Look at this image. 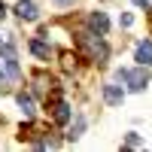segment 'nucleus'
Here are the masks:
<instances>
[{
	"mask_svg": "<svg viewBox=\"0 0 152 152\" xmlns=\"http://www.w3.org/2000/svg\"><path fill=\"white\" fill-rule=\"evenodd\" d=\"M116 76H119V82H128L131 91H143L146 82H149V73H146L143 64H140V70H119Z\"/></svg>",
	"mask_w": 152,
	"mask_h": 152,
	"instance_id": "f03ea898",
	"label": "nucleus"
},
{
	"mask_svg": "<svg viewBox=\"0 0 152 152\" xmlns=\"http://www.w3.org/2000/svg\"><path fill=\"white\" fill-rule=\"evenodd\" d=\"M82 128H85V119L79 116V119H76V125L70 128V134H67V137H70V140H76V137H79V131H82Z\"/></svg>",
	"mask_w": 152,
	"mask_h": 152,
	"instance_id": "9b49d317",
	"label": "nucleus"
},
{
	"mask_svg": "<svg viewBox=\"0 0 152 152\" xmlns=\"http://www.w3.org/2000/svg\"><path fill=\"white\" fill-rule=\"evenodd\" d=\"M58 6H73V0H55Z\"/></svg>",
	"mask_w": 152,
	"mask_h": 152,
	"instance_id": "2eb2a0df",
	"label": "nucleus"
},
{
	"mask_svg": "<svg viewBox=\"0 0 152 152\" xmlns=\"http://www.w3.org/2000/svg\"><path fill=\"white\" fill-rule=\"evenodd\" d=\"M3 18H6V6L0 3V21H3Z\"/></svg>",
	"mask_w": 152,
	"mask_h": 152,
	"instance_id": "dca6fc26",
	"label": "nucleus"
},
{
	"mask_svg": "<svg viewBox=\"0 0 152 152\" xmlns=\"http://www.w3.org/2000/svg\"><path fill=\"white\" fill-rule=\"evenodd\" d=\"M134 3H137V6H149V9H152V0H134Z\"/></svg>",
	"mask_w": 152,
	"mask_h": 152,
	"instance_id": "4468645a",
	"label": "nucleus"
},
{
	"mask_svg": "<svg viewBox=\"0 0 152 152\" xmlns=\"http://www.w3.org/2000/svg\"><path fill=\"white\" fill-rule=\"evenodd\" d=\"M18 107H21L24 116H34V113H37V110H34V97H31V94H24V91L18 94Z\"/></svg>",
	"mask_w": 152,
	"mask_h": 152,
	"instance_id": "1a4fd4ad",
	"label": "nucleus"
},
{
	"mask_svg": "<svg viewBox=\"0 0 152 152\" xmlns=\"http://www.w3.org/2000/svg\"><path fill=\"white\" fill-rule=\"evenodd\" d=\"M104 100H107L110 107H119L122 100H125V91H122L119 85H104Z\"/></svg>",
	"mask_w": 152,
	"mask_h": 152,
	"instance_id": "423d86ee",
	"label": "nucleus"
},
{
	"mask_svg": "<svg viewBox=\"0 0 152 152\" xmlns=\"http://www.w3.org/2000/svg\"><path fill=\"white\" fill-rule=\"evenodd\" d=\"M88 28H91L94 34L104 37V34L110 31V18H107V12H91V15H88Z\"/></svg>",
	"mask_w": 152,
	"mask_h": 152,
	"instance_id": "20e7f679",
	"label": "nucleus"
},
{
	"mask_svg": "<svg viewBox=\"0 0 152 152\" xmlns=\"http://www.w3.org/2000/svg\"><path fill=\"white\" fill-rule=\"evenodd\" d=\"M137 61H140L143 67H152V43L149 40L137 43Z\"/></svg>",
	"mask_w": 152,
	"mask_h": 152,
	"instance_id": "0eeeda50",
	"label": "nucleus"
},
{
	"mask_svg": "<svg viewBox=\"0 0 152 152\" xmlns=\"http://www.w3.org/2000/svg\"><path fill=\"white\" fill-rule=\"evenodd\" d=\"M131 24H134V15H128V12H125V15H122V28H131Z\"/></svg>",
	"mask_w": 152,
	"mask_h": 152,
	"instance_id": "f8f14e48",
	"label": "nucleus"
},
{
	"mask_svg": "<svg viewBox=\"0 0 152 152\" xmlns=\"http://www.w3.org/2000/svg\"><path fill=\"white\" fill-rule=\"evenodd\" d=\"M52 110H55V113H52V119H55L58 125H64V122H70V107L64 104V100H58V104H55Z\"/></svg>",
	"mask_w": 152,
	"mask_h": 152,
	"instance_id": "6e6552de",
	"label": "nucleus"
},
{
	"mask_svg": "<svg viewBox=\"0 0 152 152\" xmlns=\"http://www.w3.org/2000/svg\"><path fill=\"white\" fill-rule=\"evenodd\" d=\"M3 76H9V79L18 76V61H15V49L12 46H0V79Z\"/></svg>",
	"mask_w": 152,
	"mask_h": 152,
	"instance_id": "7ed1b4c3",
	"label": "nucleus"
},
{
	"mask_svg": "<svg viewBox=\"0 0 152 152\" xmlns=\"http://www.w3.org/2000/svg\"><path fill=\"white\" fill-rule=\"evenodd\" d=\"M31 52H34L37 58H49V55H52V49H49L46 43H40V40H31Z\"/></svg>",
	"mask_w": 152,
	"mask_h": 152,
	"instance_id": "9d476101",
	"label": "nucleus"
},
{
	"mask_svg": "<svg viewBox=\"0 0 152 152\" xmlns=\"http://www.w3.org/2000/svg\"><path fill=\"white\" fill-rule=\"evenodd\" d=\"M15 15L24 18V21H34L37 18V3H34V0H18V3H15Z\"/></svg>",
	"mask_w": 152,
	"mask_h": 152,
	"instance_id": "39448f33",
	"label": "nucleus"
},
{
	"mask_svg": "<svg viewBox=\"0 0 152 152\" xmlns=\"http://www.w3.org/2000/svg\"><path fill=\"white\" fill-rule=\"evenodd\" d=\"M125 143H128V146H140V137H137V134H128V140H125Z\"/></svg>",
	"mask_w": 152,
	"mask_h": 152,
	"instance_id": "ddd939ff",
	"label": "nucleus"
},
{
	"mask_svg": "<svg viewBox=\"0 0 152 152\" xmlns=\"http://www.w3.org/2000/svg\"><path fill=\"white\" fill-rule=\"evenodd\" d=\"M79 43H82V49L88 52V58L97 61V64H104V61L110 58V49H107L104 40H100V34H94V31H91V34H82Z\"/></svg>",
	"mask_w": 152,
	"mask_h": 152,
	"instance_id": "f257e3e1",
	"label": "nucleus"
}]
</instances>
